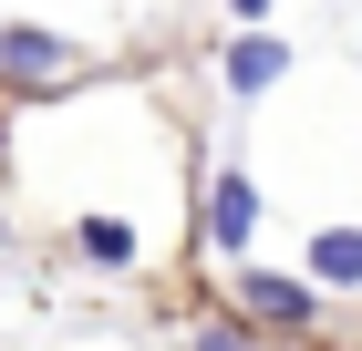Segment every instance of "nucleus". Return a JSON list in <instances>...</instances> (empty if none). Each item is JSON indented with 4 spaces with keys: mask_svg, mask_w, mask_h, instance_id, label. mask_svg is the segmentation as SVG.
I'll use <instances>...</instances> for the list:
<instances>
[{
    "mask_svg": "<svg viewBox=\"0 0 362 351\" xmlns=\"http://www.w3.org/2000/svg\"><path fill=\"white\" fill-rule=\"evenodd\" d=\"M228 290H238V321L249 331H310L321 321V290H310V279H279V269H249V258H238Z\"/></svg>",
    "mask_w": 362,
    "mask_h": 351,
    "instance_id": "obj_1",
    "label": "nucleus"
},
{
    "mask_svg": "<svg viewBox=\"0 0 362 351\" xmlns=\"http://www.w3.org/2000/svg\"><path fill=\"white\" fill-rule=\"evenodd\" d=\"M290 42H279V31H228V52H218V93L228 104H259V93H279V83H290Z\"/></svg>",
    "mask_w": 362,
    "mask_h": 351,
    "instance_id": "obj_2",
    "label": "nucleus"
},
{
    "mask_svg": "<svg viewBox=\"0 0 362 351\" xmlns=\"http://www.w3.org/2000/svg\"><path fill=\"white\" fill-rule=\"evenodd\" d=\"M73 62H83V42H62V31H42V21H0V83L42 93V83H62Z\"/></svg>",
    "mask_w": 362,
    "mask_h": 351,
    "instance_id": "obj_3",
    "label": "nucleus"
},
{
    "mask_svg": "<svg viewBox=\"0 0 362 351\" xmlns=\"http://www.w3.org/2000/svg\"><path fill=\"white\" fill-rule=\"evenodd\" d=\"M249 238H259V186H249V165H218L207 176V248L249 258Z\"/></svg>",
    "mask_w": 362,
    "mask_h": 351,
    "instance_id": "obj_4",
    "label": "nucleus"
},
{
    "mask_svg": "<svg viewBox=\"0 0 362 351\" xmlns=\"http://www.w3.org/2000/svg\"><path fill=\"white\" fill-rule=\"evenodd\" d=\"M300 279L310 290H362V227H310L300 238Z\"/></svg>",
    "mask_w": 362,
    "mask_h": 351,
    "instance_id": "obj_5",
    "label": "nucleus"
},
{
    "mask_svg": "<svg viewBox=\"0 0 362 351\" xmlns=\"http://www.w3.org/2000/svg\"><path fill=\"white\" fill-rule=\"evenodd\" d=\"M73 248H83L93 269H135V227H124V217H104V207L73 217Z\"/></svg>",
    "mask_w": 362,
    "mask_h": 351,
    "instance_id": "obj_6",
    "label": "nucleus"
},
{
    "mask_svg": "<svg viewBox=\"0 0 362 351\" xmlns=\"http://www.w3.org/2000/svg\"><path fill=\"white\" fill-rule=\"evenodd\" d=\"M197 351H259V331H249V321H207V331H197Z\"/></svg>",
    "mask_w": 362,
    "mask_h": 351,
    "instance_id": "obj_7",
    "label": "nucleus"
},
{
    "mask_svg": "<svg viewBox=\"0 0 362 351\" xmlns=\"http://www.w3.org/2000/svg\"><path fill=\"white\" fill-rule=\"evenodd\" d=\"M218 11H228V31H269V11H279V0H218Z\"/></svg>",
    "mask_w": 362,
    "mask_h": 351,
    "instance_id": "obj_8",
    "label": "nucleus"
}]
</instances>
